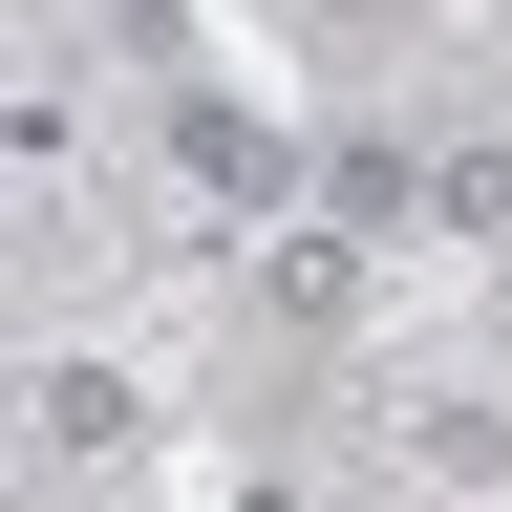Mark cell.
Instances as JSON below:
<instances>
[{"label":"cell","mask_w":512,"mask_h":512,"mask_svg":"<svg viewBox=\"0 0 512 512\" xmlns=\"http://www.w3.org/2000/svg\"><path fill=\"white\" fill-rule=\"evenodd\" d=\"M22 448H43V470H128V448H150V384H128V363H64V384H22Z\"/></svg>","instance_id":"obj_1"},{"label":"cell","mask_w":512,"mask_h":512,"mask_svg":"<svg viewBox=\"0 0 512 512\" xmlns=\"http://www.w3.org/2000/svg\"><path fill=\"white\" fill-rule=\"evenodd\" d=\"M384 470H512V406H448V384H406V406H384Z\"/></svg>","instance_id":"obj_2"},{"label":"cell","mask_w":512,"mask_h":512,"mask_svg":"<svg viewBox=\"0 0 512 512\" xmlns=\"http://www.w3.org/2000/svg\"><path fill=\"white\" fill-rule=\"evenodd\" d=\"M0 448H22V427H0Z\"/></svg>","instance_id":"obj_5"},{"label":"cell","mask_w":512,"mask_h":512,"mask_svg":"<svg viewBox=\"0 0 512 512\" xmlns=\"http://www.w3.org/2000/svg\"><path fill=\"white\" fill-rule=\"evenodd\" d=\"M256 299H278V320H342V299H363V235H278V256H256Z\"/></svg>","instance_id":"obj_3"},{"label":"cell","mask_w":512,"mask_h":512,"mask_svg":"<svg viewBox=\"0 0 512 512\" xmlns=\"http://www.w3.org/2000/svg\"><path fill=\"white\" fill-rule=\"evenodd\" d=\"M427 214H448V235H512V150H491V128H470V150H427Z\"/></svg>","instance_id":"obj_4"}]
</instances>
